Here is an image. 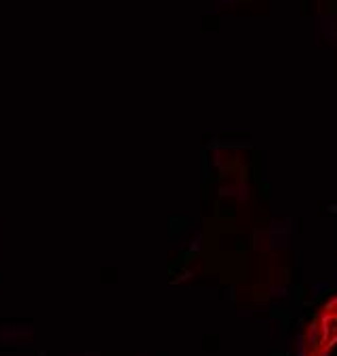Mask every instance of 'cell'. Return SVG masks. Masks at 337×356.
Segmentation results:
<instances>
[{
	"label": "cell",
	"mask_w": 337,
	"mask_h": 356,
	"mask_svg": "<svg viewBox=\"0 0 337 356\" xmlns=\"http://www.w3.org/2000/svg\"><path fill=\"white\" fill-rule=\"evenodd\" d=\"M337 352V293L329 296L304 325L297 356H333Z\"/></svg>",
	"instance_id": "cell-1"
}]
</instances>
